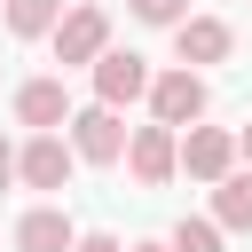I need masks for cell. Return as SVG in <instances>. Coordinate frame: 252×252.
I'll use <instances>...</instances> for the list:
<instances>
[{"mask_svg":"<svg viewBox=\"0 0 252 252\" xmlns=\"http://www.w3.org/2000/svg\"><path fill=\"white\" fill-rule=\"evenodd\" d=\"M102 55H110V16L102 8H71L55 24V63L71 71V63H102Z\"/></svg>","mask_w":252,"mask_h":252,"instance_id":"1","label":"cell"},{"mask_svg":"<svg viewBox=\"0 0 252 252\" xmlns=\"http://www.w3.org/2000/svg\"><path fill=\"white\" fill-rule=\"evenodd\" d=\"M150 87H158V79H150V63H142L134 47H110V55L94 63V102H102V110H126V102L150 94Z\"/></svg>","mask_w":252,"mask_h":252,"instance_id":"2","label":"cell"},{"mask_svg":"<svg viewBox=\"0 0 252 252\" xmlns=\"http://www.w3.org/2000/svg\"><path fill=\"white\" fill-rule=\"evenodd\" d=\"M71 150H79L87 165H118V158H126V126H118V110H102V102L71 110Z\"/></svg>","mask_w":252,"mask_h":252,"instance_id":"3","label":"cell"},{"mask_svg":"<svg viewBox=\"0 0 252 252\" xmlns=\"http://www.w3.org/2000/svg\"><path fill=\"white\" fill-rule=\"evenodd\" d=\"M71 165H79V150H71L63 134H32V142L16 150V181H24V189H63Z\"/></svg>","mask_w":252,"mask_h":252,"instance_id":"4","label":"cell"},{"mask_svg":"<svg viewBox=\"0 0 252 252\" xmlns=\"http://www.w3.org/2000/svg\"><path fill=\"white\" fill-rule=\"evenodd\" d=\"M126 165H134V181H142V189L173 181V173H181V142H173V126H134V142H126Z\"/></svg>","mask_w":252,"mask_h":252,"instance_id":"5","label":"cell"},{"mask_svg":"<svg viewBox=\"0 0 252 252\" xmlns=\"http://www.w3.org/2000/svg\"><path fill=\"white\" fill-rule=\"evenodd\" d=\"M150 110H158V126H197L205 118V79L197 71H165L150 87Z\"/></svg>","mask_w":252,"mask_h":252,"instance_id":"6","label":"cell"},{"mask_svg":"<svg viewBox=\"0 0 252 252\" xmlns=\"http://www.w3.org/2000/svg\"><path fill=\"white\" fill-rule=\"evenodd\" d=\"M228 47H236V32H228L220 16H189V24L173 32V55H181V71H197V63H228Z\"/></svg>","mask_w":252,"mask_h":252,"instance_id":"7","label":"cell"},{"mask_svg":"<svg viewBox=\"0 0 252 252\" xmlns=\"http://www.w3.org/2000/svg\"><path fill=\"white\" fill-rule=\"evenodd\" d=\"M16 118H24L32 134L71 126V94H63V79H24V87H16Z\"/></svg>","mask_w":252,"mask_h":252,"instance_id":"8","label":"cell"},{"mask_svg":"<svg viewBox=\"0 0 252 252\" xmlns=\"http://www.w3.org/2000/svg\"><path fill=\"white\" fill-rule=\"evenodd\" d=\"M181 165L197 173V181H228V165H236V134H220V126H189V142H181Z\"/></svg>","mask_w":252,"mask_h":252,"instance_id":"9","label":"cell"},{"mask_svg":"<svg viewBox=\"0 0 252 252\" xmlns=\"http://www.w3.org/2000/svg\"><path fill=\"white\" fill-rule=\"evenodd\" d=\"M16 252H79V228L55 213V205H32L16 220Z\"/></svg>","mask_w":252,"mask_h":252,"instance_id":"10","label":"cell"},{"mask_svg":"<svg viewBox=\"0 0 252 252\" xmlns=\"http://www.w3.org/2000/svg\"><path fill=\"white\" fill-rule=\"evenodd\" d=\"M213 220L220 228H252V173H228L213 189Z\"/></svg>","mask_w":252,"mask_h":252,"instance_id":"11","label":"cell"},{"mask_svg":"<svg viewBox=\"0 0 252 252\" xmlns=\"http://www.w3.org/2000/svg\"><path fill=\"white\" fill-rule=\"evenodd\" d=\"M55 24H63V0H8V32L16 39H39Z\"/></svg>","mask_w":252,"mask_h":252,"instance_id":"12","label":"cell"},{"mask_svg":"<svg viewBox=\"0 0 252 252\" xmlns=\"http://www.w3.org/2000/svg\"><path fill=\"white\" fill-rule=\"evenodd\" d=\"M173 252H220V220H173Z\"/></svg>","mask_w":252,"mask_h":252,"instance_id":"13","label":"cell"},{"mask_svg":"<svg viewBox=\"0 0 252 252\" xmlns=\"http://www.w3.org/2000/svg\"><path fill=\"white\" fill-rule=\"evenodd\" d=\"M126 8H134L142 24H173V32L189 24V0H126Z\"/></svg>","mask_w":252,"mask_h":252,"instance_id":"14","label":"cell"},{"mask_svg":"<svg viewBox=\"0 0 252 252\" xmlns=\"http://www.w3.org/2000/svg\"><path fill=\"white\" fill-rule=\"evenodd\" d=\"M79 252H126V244H118V236H102V228H94V236H79Z\"/></svg>","mask_w":252,"mask_h":252,"instance_id":"15","label":"cell"},{"mask_svg":"<svg viewBox=\"0 0 252 252\" xmlns=\"http://www.w3.org/2000/svg\"><path fill=\"white\" fill-rule=\"evenodd\" d=\"M8 181H16V150L0 142V189H8Z\"/></svg>","mask_w":252,"mask_h":252,"instance_id":"16","label":"cell"},{"mask_svg":"<svg viewBox=\"0 0 252 252\" xmlns=\"http://www.w3.org/2000/svg\"><path fill=\"white\" fill-rule=\"evenodd\" d=\"M236 150H244V158H252V126H244V134H236Z\"/></svg>","mask_w":252,"mask_h":252,"instance_id":"17","label":"cell"},{"mask_svg":"<svg viewBox=\"0 0 252 252\" xmlns=\"http://www.w3.org/2000/svg\"><path fill=\"white\" fill-rule=\"evenodd\" d=\"M134 252H173V244H134Z\"/></svg>","mask_w":252,"mask_h":252,"instance_id":"18","label":"cell"}]
</instances>
